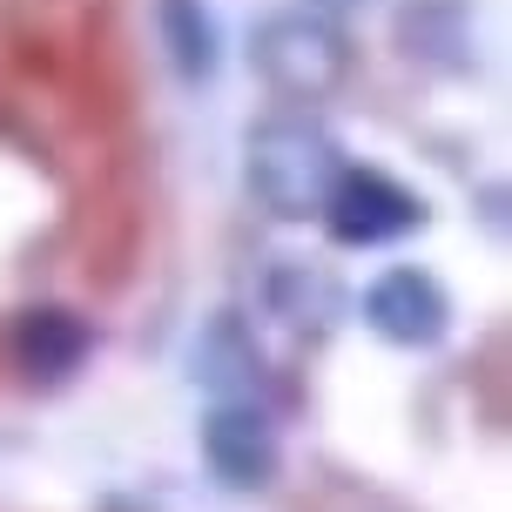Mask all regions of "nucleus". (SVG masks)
Masks as SVG:
<instances>
[{
  "instance_id": "6e6552de",
  "label": "nucleus",
  "mask_w": 512,
  "mask_h": 512,
  "mask_svg": "<svg viewBox=\"0 0 512 512\" xmlns=\"http://www.w3.org/2000/svg\"><path fill=\"white\" fill-rule=\"evenodd\" d=\"M263 304L277 310L283 324H297V331H331L337 310H344V290L324 263H297V256H283L277 270L263 277Z\"/></svg>"
},
{
  "instance_id": "7ed1b4c3",
  "label": "nucleus",
  "mask_w": 512,
  "mask_h": 512,
  "mask_svg": "<svg viewBox=\"0 0 512 512\" xmlns=\"http://www.w3.org/2000/svg\"><path fill=\"white\" fill-rule=\"evenodd\" d=\"M324 223H331L337 243H351V250H378V243H398L425 223V203L411 196L405 182L378 176V169H344L331 189V203H324Z\"/></svg>"
},
{
  "instance_id": "39448f33",
  "label": "nucleus",
  "mask_w": 512,
  "mask_h": 512,
  "mask_svg": "<svg viewBox=\"0 0 512 512\" xmlns=\"http://www.w3.org/2000/svg\"><path fill=\"white\" fill-rule=\"evenodd\" d=\"M203 459H209V472H216L223 486H236V492L270 486L277 465H283L277 425H270L250 398H223V405L203 418Z\"/></svg>"
},
{
  "instance_id": "f257e3e1",
  "label": "nucleus",
  "mask_w": 512,
  "mask_h": 512,
  "mask_svg": "<svg viewBox=\"0 0 512 512\" xmlns=\"http://www.w3.org/2000/svg\"><path fill=\"white\" fill-rule=\"evenodd\" d=\"M243 176H250L256 203L283 216V223H304V216H324L331 203L337 176H344V155L324 128L297 122V115H277V122L250 128V162H243Z\"/></svg>"
},
{
  "instance_id": "1a4fd4ad",
  "label": "nucleus",
  "mask_w": 512,
  "mask_h": 512,
  "mask_svg": "<svg viewBox=\"0 0 512 512\" xmlns=\"http://www.w3.org/2000/svg\"><path fill=\"white\" fill-rule=\"evenodd\" d=\"M162 41L189 81L216 75V21H209L203 0H162Z\"/></svg>"
},
{
  "instance_id": "0eeeda50",
  "label": "nucleus",
  "mask_w": 512,
  "mask_h": 512,
  "mask_svg": "<svg viewBox=\"0 0 512 512\" xmlns=\"http://www.w3.org/2000/svg\"><path fill=\"white\" fill-rule=\"evenodd\" d=\"M95 351V337L81 324L75 310H54V304H34L14 317V364L27 378H68L81 371V358Z\"/></svg>"
},
{
  "instance_id": "423d86ee",
  "label": "nucleus",
  "mask_w": 512,
  "mask_h": 512,
  "mask_svg": "<svg viewBox=\"0 0 512 512\" xmlns=\"http://www.w3.org/2000/svg\"><path fill=\"white\" fill-rule=\"evenodd\" d=\"M189 378L216 391V398H256V384H263V351H256L250 324L223 310V317H209L203 337H196V351H189Z\"/></svg>"
},
{
  "instance_id": "f03ea898",
  "label": "nucleus",
  "mask_w": 512,
  "mask_h": 512,
  "mask_svg": "<svg viewBox=\"0 0 512 512\" xmlns=\"http://www.w3.org/2000/svg\"><path fill=\"white\" fill-rule=\"evenodd\" d=\"M256 75L290 102H324L337 81L351 75V41L324 14H270L256 27Z\"/></svg>"
},
{
  "instance_id": "20e7f679",
  "label": "nucleus",
  "mask_w": 512,
  "mask_h": 512,
  "mask_svg": "<svg viewBox=\"0 0 512 512\" xmlns=\"http://www.w3.org/2000/svg\"><path fill=\"white\" fill-rule=\"evenodd\" d=\"M364 324L384 337V344H398V351H432L438 337L452 331V297L438 290V277L425 270H384L371 290H364Z\"/></svg>"
}]
</instances>
